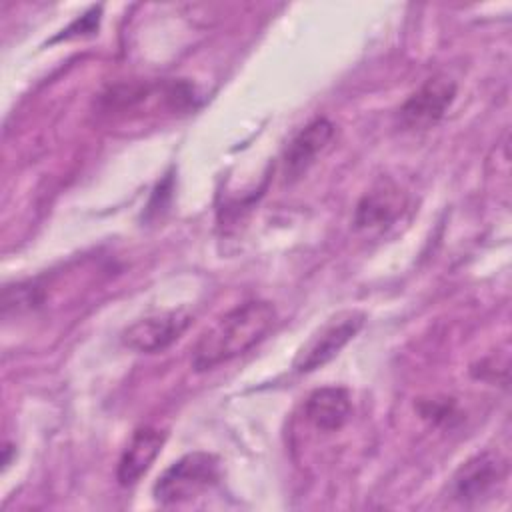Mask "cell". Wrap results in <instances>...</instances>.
Instances as JSON below:
<instances>
[{"label": "cell", "mask_w": 512, "mask_h": 512, "mask_svg": "<svg viewBox=\"0 0 512 512\" xmlns=\"http://www.w3.org/2000/svg\"><path fill=\"white\" fill-rule=\"evenodd\" d=\"M276 324V308L266 300L234 306L208 326L192 348V368L206 372L260 344Z\"/></svg>", "instance_id": "6da1fadb"}, {"label": "cell", "mask_w": 512, "mask_h": 512, "mask_svg": "<svg viewBox=\"0 0 512 512\" xmlns=\"http://www.w3.org/2000/svg\"><path fill=\"white\" fill-rule=\"evenodd\" d=\"M218 476L220 464L214 454L190 452L158 476L152 488L154 500L164 506L188 502L214 486Z\"/></svg>", "instance_id": "7a4b0ae2"}, {"label": "cell", "mask_w": 512, "mask_h": 512, "mask_svg": "<svg viewBox=\"0 0 512 512\" xmlns=\"http://www.w3.org/2000/svg\"><path fill=\"white\" fill-rule=\"evenodd\" d=\"M366 316L360 310H344L320 326L316 334L300 348L294 370L312 372L330 362L364 326Z\"/></svg>", "instance_id": "3957f363"}, {"label": "cell", "mask_w": 512, "mask_h": 512, "mask_svg": "<svg viewBox=\"0 0 512 512\" xmlns=\"http://www.w3.org/2000/svg\"><path fill=\"white\" fill-rule=\"evenodd\" d=\"M192 320L194 316L186 308L152 314L128 326L122 332V342L136 352H162L190 328Z\"/></svg>", "instance_id": "277c9868"}, {"label": "cell", "mask_w": 512, "mask_h": 512, "mask_svg": "<svg viewBox=\"0 0 512 512\" xmlns=\"http://www.w3.org/2000/svg\"><path fill=\"white\" fill-rule=\"evenodd\" d=\"M456 96V84L446 76H432L412 92L400 106L398 116L402 126L424 130L434 126L450 108Z\"/></svg>", "instance_id": "5b68a950"}, {"label": "cell", "mask_w": 512, "mask_h": 512, "mask_svg": "<svg viewBox=\"0 0 512 512\" xmlns=\"http://www.w3.org/2000/svg\"><path fill=\"white\" fill-rule=\"evenodd\" d=\"M508 462L498 452H482L466 460L452 478V496L460 502H478L490 496L506 478Z\"/></svg>", "instance_id": "8992f818"}, {"label": "cell", "mask_w": 512, "mask_h": 512, "mask_svg": "<svg viewBox=\"0 0 512 512\" xmlns=\"http://www.w3.org/2000/svg\"><path fill=\"white\" fill-rule=\"evenodd\" d=\"M334 138V124L328 118H314L308 122L284 150V176L288 182L298 180L326 150Z\"/></svg>", "instance_id": "52a82bcc"}, {"label": "cell", "mask_w": 512, "mask_h": 512, "mask_svg": "<svg viewBox=\"0 0 512 512\" xmlns=\"http://www.w3.org/2000/svg\"><path fill=\"white\" fill-rule=\"evenodd\" d=\"M166 442V432L154 426H142L134 430L126 448L120 454L116 478L120 486H134L154 464L162 446Z\"/></svg>", "instance_id": "ba28073f"}, {"label": "cell", "mask_w": 512, "mask_h": 512, "mask_svg": "<svg viewBox=\"0 0 512 512\" xmlns=\"http://www.w3.org/2000/svg\"><path fill=\"white\" fill-rule=\"evenodd\" d=\"M304 414L314 428L322 432H336L352 414L350 394L340 386L318 388L306 398Z\"/></svg>", "instance_id": "9c48e42d"}, {"label": "cell", "mask_w": 512, "mask_h": 512, "mask_svg": "<svg viewBox=\"0 0 512 512\" xmlns=\"http://www.w3.org/2000/svg\"><path fill=\"white\" fill-rule=\"evenodd\" d=\"M400 210H402L400 192L390 184H382L360 200L354 214V224L356 228H362V230L382 228L392 224L400 214Z\"/></svg>", "instance_id": "30bf717a"}]
</instances>
